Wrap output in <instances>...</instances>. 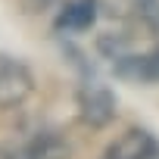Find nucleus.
<instances>
[{
	"instance_id": "3",
	"label": "nucleus",
	"mask_w": 159,
	"mask_h": 159,
	"mask_svg": "<svg viewBox=\"0 0 159 159\" xmlns=\"http://www.w3.org/2000/svg\"><path fill=\"white\" fill-rule=\"evenodd\" d=\"M34 94V75L31 69L16 59L0 53V109H16Z\"/></svg>"
},
{
	"instance_id": "1",
	"label": "nucleus",
	"mask_w": 159,
	"mask_h": 159,
	"mask_svg": "<svg viewBox=\"0 0 159 159\" xmlns=\"http://www.w3.org/2000/svg\"><path fill=\"white\" fill-rule=\"evenodd\" d=\"M75 106H78V119L88 128H109L119 116V100H116V91L97 78H88V81L78 84L75 91Z\"/></svg>"
},
{
	"instance_id": "5",
	"label": "nucleus",
	"mask_w": 159,
	"mask_h": 159,
	"mask_svg": "<svg viewBox=\"0 0 159 159\" xmlns=\"http://www.w3.org/2000/svg\"><path fill=\"white\" fill-rule=\"evenodd\" d=\"M103 159H159V137L147 128H128L106 147Z\"/></svg>"
},
{
	"instance_id": "9",
	"label": "nucleus",
	"mask_w": 159,
	"mask_h": 159,
	"mask_svg": "<svg viewBox=\"0 0 159 159\" xmlns=\"http://www.w3.org/2000/svg\"><path fill=\"white\" fill-rule=\"evenodd\" d=\"M140 84H159V41L150 53H140Z\"/></svg>"
},
{
	"instance_id": "10",
	"label": "nucleus",
	"mask_w": 159,
	"mask_h": 159,
	"mask_svg": "<svg viewBox=\"0 0 159 159\" xmlns=\"http://www.w3.org/2000/svg\"><path fill=\"white\" fill-rule=\"evenodd\" d=\"M50 7V0H25V10L28 13H41V10H47Z\"/></svg>"
},
{
	"instance_id": "8",
	"label": "nucleus",
	"mask_w": 159,
	"mask_h": 159,
	"mask_svg": "<svg viewBox=\"0 0 159 159\" xmlns=\"http://www.w3.org/2000/svg\"><path fill=\"white\" fill-rule=\"evenodd\" d=\"M62 56L78 69V75H81V81H88V78H97V69H94V62L88 59V53L81 50V47H75L72 41H66L62 44Z\"/></svg>"
},
{
	"instance_id": "6",
	"label": "nucleus",
	"mask_w": 159,
	"mask_h": 159,
	"mask_svg": "<svg viewBox=\"0 0 159 159\" xmlns=\"http://www.w3.org/2000/svg\"><path fill=\"white\" fill-rule=\"evenodd\" d=\"M116 3H119V19H131L150 38L159 41V0H116Z\"/></svg>"
},
{
	"instance_id": "2",
	"label": "nucleus",
	"mask_w": 159,
	"mask_h": 159,
	"mask_svg": "<svg viewBox=\"0 0 159 159\" xmlns=\"http://www.w3.org/2000/svg\"><path fill=\"white\" fill-rule=\"evenodd\" d=\"M0 159H72V143L59 131H34L25 140H3Z\"/></svg>"
},
{
	"instance_id": "7",
	"label": "nucleus",
	"mask_w": 159,
	"mask_h": 159,
	"mask_svg": "<svg viewBox=\"0 0 159 159\" xmlns=\"http://www.w3.org/2000/svg\"><path fill=\"white\" fill-rule=\"evenodd\" d=\"M128 50H134V38L131 34H116V31H106V34H100L97 38V53L103 56V59H119V56H125Z\"/></svg>"
},
{
	"instance_id": "4",
	"label": "nucleus",
	"mask_w": 159,
	"mask_h": 159,
	"mask_svg": "<svg viewBox=\"0 0 159 159\" xmlns=\"http://www.w3.org/2000/svg\"><path fill=\"white\" fill-rule=\"evenodd\" d=\"M97 19H100V0H62L53 16V31L81 34V31H91Z\"/></svg>"
}]
</instances>
